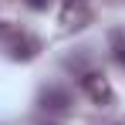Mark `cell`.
<instances>
[{
  "mask_svg": "<svg viewBox=\"0 0 125 125\" xmlns=\"http://www.w3.org/2000/svg\"><path fill=\"white\" fill-rule=\"evenodd\" d=\"M0 51L10 58V61H31L41 54V41L31 34V31H21L17 24L0 21Z\"/></svg>",
  "mask_w": 125,
  "mask_h": 125,
  "instance_id": "cell-1",
  "label": "cell"
},
{
  "mask_svg": "<svg viewBox=\"0 0 125 125\" xmlns=\"http://www.w3.org/2000/svg\"><path fill=\"white\" fill-rule=\"evenodd\" d=\"M81 88H84V95L95 105H112L115 102V91H112V84H108V78L102 71H84L81 74Z\"/></svg>",
  "mask_w": 125,
  "mask_h": 125,
  "instance_id": "cell-2",
  "label": "cell"
},
{
  "mask_svg": "<svg viewBox=\"0 0 125 125\" xmlns=\"http://www.w3.org/2000/svg\"><path fill=\"white\" fill-rule=\"evenodd\" d=\"M41 108L51 115H64L71 108V91L68 88H44L41 91Z\"/></svg>",
  "mask_w": 125,
  "mask_h": 125,
  "instance_id": "cell-3",
  "label": "cell"
},
{
  "mask_svg": "<svg viewBox=\"0 0 125 125\" xmlns=\"http://www.w3.org/2000/svg\"><path fill=\"white\" fill-rule=\"evenodd\" d=\"M112 47H115V58H118V64H125V37H122V34H115Z\"/></svg>",
  "mask_w": 125,
  "mask_h": 125,
  "instance_id": "cell-4",
  "label": "cell"
},
{
  "mask_svg": "<svg viewBox=\"0 0 125 125\" xmlns=\"http://www.w3.org/2000/svg\"><path fill=\"white\" fill-rule=\"evenodd\" d=\"M27 3H31V7H47L51 0H27Z\"/></svg>",
  "mask_w": 125,
  "mask_h": 125,
  "instance_id": "cell-5",
  "label": "cell"
},
{
  "mask_svg": "<svg viewBox=\"0 0 125 125\" xmlns=\"http://www.w3.org/2000/svg\"><path fill=\"white\" fill-rule=\"evenodd\" d=\"M47 125H51V122H47Z\"/></svg>",
  "mask_w": 125,
  "mask_h": 125,
  "instance_id": "cell-6",
  "label": "cell"
}]
</instances>
